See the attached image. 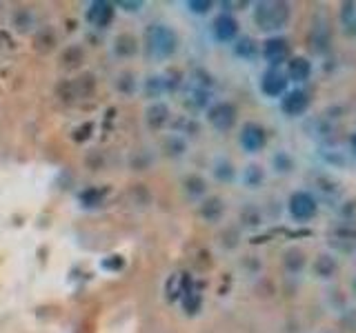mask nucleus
<instances>
[{
    "instance_id": "f257e3e1",
    "label": "nucleus",
    "mask_w": 356,
    "mask_h": 333,
    "mask_svg": "<svg viewBox=\"0 0 356 333\" xmlns=\"http://www.w3.org/2000/svg\"><path fill=\"white\" fill-rule=\"evenodd\" d=\"M145 49L156 60H167L178 49V36L167 25H150L145 32Z\"/></svg>"
},
{
    "instance_id": "f03ea898",
    "label": "nucleus",
    "mask_w": 356,
    "mask_h": 333,
    "mask_svg": "<svg viewBox=\"0 0 356 333\" xmlns=\"http://www.w3.org/2000/svg\"><path fill=\"white\" fill-rule=\"evenodd\" d=\"M289 21V5L278 0H265L254 7V23L263 32H278Z\"/></svg>"
},
{
    "instance_id": "7ed1b4c3",
    "label": "nucleus",
    "mask_w": 356,
    "mask_h": 333,
    "mask_svg": "<svg viewBox=\"0 0 356 333\" xmlns=\"http://www.w3.org/2000/svg\"><path fill=\"white\" fill-rule=\"evenodd\" d=\"M287 211L294 220L307 222L316 214V200L309 191H296V193H292V198L287 202Z\"/></svg>"
},
{
    "instance_id": "20e7f679",
    "label": "nucleus",
    "mask_w": 356,
    "mask_h": 333,
    "mask_svg": "<svg viewBox=\"0 0 356 333\" xmlns=\"http://www.w3.org/2000/svg\"><path fill=\"white\" fill-rule=\"evenodd\" d=\"M287 85H289V80L281 69L270 67L261 76V91H263V96H268V98H283L287 94Z\"/></svg>"
},
{
    "instance_id": "39448f33",
    "label": "nucleus",
    "mask_w": 356,
    "mask_h": 333,
    "mask_svg": "<svg viewBox=\"0 0 356 333\" xmlns=\"http://www.w3.org/2000/svg\"><path fill=\"white\" fill-rule=\"evenodd\" d=\"M207 120L218 132H230L236 123V107L230 103H216L207 109Z\"/></svg>"
},
{
    "instance_id": "423d86ee",
    "label": "nucleus",
    "mask_w": 356,
    "mask_h": 333,
    "mask_svg": "<svg viewBox=\"0 0 356 333\" xmlns=\"http://www.w3.org/2000/svg\"><path fill=\"white\" fill-rule=\"evenodd\" d=\"M263 58L270 62L272 69H278L283 62L289 58V45L281 36H272L263 42Z\"/></svg>"
},
{
    "instance_id": "0eeeda50",
    "label": "nucleus",
    "mask_w": 356,
    "mask_h": 333,
    "mask_svg": "<svg viewBox=\"0 0 356 333\" xmlns=\"http://www.w3.org/2000/svg\"><path fill=\"white\" fill-rule=\"evenodd\" d=\"M309 107V96L305 89H287V94L281 98V111L289 118L303 116Z\"/></svg>"
},
{
    "instance_id": "6e6552de",
    "label": "nucleus",
    "mask_w": 356,
    "mask_h": 333,
    "mask_svg": "<svg viewBox=\"0 0 356 333\" xmlns=\"http://www.w3.org/2000/svg\"><path fill=\"white\" fill-rule=\"evenodd\" d=\"M212 36L218 42H232L239 36V21L232 14H218L212 23Z\"/></svg>"
},
{
    "instance_id": "1a4fd4ad",
    "label": "nucleus",
    "mask_w": 356,
    "mask_h": 333,
    "mask_svg": "<svg viewBox=\"0 0 356 333\" xmlns=\"http://www.w3.org/2000/svg\"><path fill=\"white\" fill-rule=\"evenodd\" d=\"M268 143V136H265V129H263L261 125L257 123H248L243 127L241 132V147L245 151L250 153H259L263 147H265Z\"/></svg>"
},
{
    "instance_id": "9d476101",
    "label": "nucleus",
    "mask_w": 356,
    "mask_h": 333,
    "mask_svg": "<svg viewBox=\"0 0 356 333\" xmlns=\"http://www.w3.org/2000/svg\"><path fill=\"white\" fill-rule=\"evenodd\" d=\"M87 23H91L98 29H105V27L114 21V5L107 3V0H94L87 7Z\"/></svg>"
},
{
    "instance_id": "9b49d317",
    "label": "nucleus",
    "mask_w": 356,
    "mask_h": 333,
    "mask_svg": "<svg viewBox=\"0 0 356 333\" xmlns=\"http://www.w3.org/2000/svg\"><path fill=\"white\" fill-rule=\"evenodd\" d=\"M287 80H294V82H303L312 76V62L307 58H292L287 62Z\"/></svg>"
},
{
    "instance_id": "f8f14e48",
    "label": "nucleus",
    "mask_w": 356,
    "mask_h": 333,
    "mask_svg": "<svg viewBox=\"0 0 356 333\" xmlns=\"http://www.w3.org/2000/svg\"><path fill=\"white\" fill-rule=\"evenodd\" d=\"M145 120H147V125L152 129H161V127H165L169 123V109L167 105H163V103H154L150 105V109L145 111Z\"/></svg>"
},
{
    "instance_id": "ddd939ff",
    "label": "nucleus",
    "mask_w": 356,
    "mask_h": 333,
    "mask_svg": "<svg viewBox=\"0 0 356 333\" xmlns=\"http://www.w3.org/2000/svg\"><path fill=\"white\" fill-rule=\"evenodd\" d=\"M259 51H261L259 42L254 38H241V40H236V45H234V53L243 60H254L259 56Z\"/></svg>"
},
{
    "instance_id": "4468645a",
    "label": "nucleus",
    "mask_w": 356,
    "mask_h": 333,
    "mask_svg": "<svg viewBox=\"0 0 356 333\" xmlns=\"http://www.w3.org/2000/svg\"><path fill=\"white\" fill-rule=\"evenodd\" d=\"M116 53L118 56H123V58H130V56H134L136 51H139V42H136L134 36L130 34H121L116 38Z\"/></svg>"
},
{
    "instance_id": "2eb2a0df",
    "label": "nucleus",
    "mask_w": 356,
    "mask_h": 333,
    "mask_svg": "<svg viewBox=\"0 0 356 333\" xmlns=\"http://www.w3.org/2000/svg\"><path fill=\"white\" fill-rule=\"evenodd\" d=\"M80 202H83V205L85 207H98L100 205V202H103L105 200V189L103 191H100V189H96V187H89V189H85L83 193H80Z\"/></svg>"
},
{
    "instance_id": "dca6fc26",
    "label": "nucleus",
    "mask_w": 356,
    "mask_h": 333,
    "mask_svg": "<svg viewBox=\"0 0 356 333\" xmlns=\"http://www.w3.org/2000/svg\"><path fill=\"white\" fill-rule=\"evenodd\" d=\"M165 91L167 89H165V80H163V76H150L147 82H145V94L150 98H161Z\"/></svg>"
},
{
    "instance_id": "f3484780",
    "label": "nucleus",
    "mask_w": 356,
    "mask_h": 333,
    "mask_svg": "<svg viewBox=\"0 0 356 333\" xmlns=\"http://www.w3.org/2000/svg\"><path fill=\"white\" fill-rule=\"evenodd\" d=\"M200 214H203V218L207 220H218L223 214V202L218 198H209L203 202V209H200Z\"/></svg>"
},
{
    "instance_id": "a211bd4d",
    "label": "nucleus",
    "mask_w": 356,
    "mask_h": 333,
    "mask_svg": "<svg viewBox=\"0 0 356 333\" xmlns=\"http://www.w3.org/2000/svg\"><path fill=\"white\" fill-rule=\"evenodd\" d=\"M214 175L221 182H230V180H234V164L230 162V160H216L214 162Z\"/></svg>"
},
{
    "instance_id": "6ab92c4d",
    "label": "nucleus",
    "mask_w": 356,
    "mask_h": 333,
    "mask_svg": "<svg viewBox=\"0 0 356 333\" xmlns=\"http://www.w3.org/2000/svg\"><path fill=\"white\" fill-rule=\"evenodd\" d=\"M185 149H187V145H185V140H182L178 134L169 136L167 140H165V151H167V156H174V158H178V156L185 153Z\"/></svg>"
},
{
    "instance_id": "aec40b11",
    "label": "nucleus",
    "mask_w": 356,
    "mask_h": 333,
    "mask_svg": "<svg viewBox=\"0 0 356 333\" xmlns=\"http://www.w3.org/2000/svg\"><path fill=\"white\" fill-rule=\"evenodd\" d=\"M243 182L248 184V187H252V189H257L259 184L263 182V169L259 164H250L248 169H245V173H243Z\"/></svg>"
},
{
    "instance_id": "412c9836",
    "label": "nucleus",
    "mask_w": 356,
    "mask_h": 333,
    "mask_svg": "<svg viewBox=\"0 0 356 333\" xmlns=\"http://www.w3.org/2000/svg\"><path fill=\"white\" fill-rule=\"evenodd\" d=\"M185 191L189 193L191 198H198L205 193V180L200 178V175H189L185 180Z\"/></svg>"
},
{
    "instance_id": "4be33fe9",
    "label": "nucleus",
    "mask_w": 356,
    "mask_h": 333,
    "mask_svg": "<svg viewBox=\"0 0 356 333\" xmlns=\"http://www.w3.org/2000/svg\"><path fill=\"white\" fill-rule=\"evenodd\" d=\"M187 105L196 107V109H205L207 107V100H209V94L205 89H191L189 96H187Z\"/></svg>"
},
{
    "instance_id": "5701e85b",
    "label": "nucleus",
    "mask_w": 356,
    "mask_h": 333,
    "mask_svg": "<svg viewBox=\"0 0 356 333\" xmlns=\"http://www.w3.org/2000/svg\"><path fill=\"white\" fill-rule=\"evenodd\" d=\"M100 267H103L105 271L116 273V271H121L123 267H125V260H123V256H107L105 260L100 262Z\"/></svg>"
},
{
    "instance_id": "b1692460",
    "label": "nucleus",
    "mask_w": 356,
    "mask_h": 333,
    "mask_svg": "<svg viewBox=\"0 0 356 333\" xmlns=\"http://www.w3.org/2000/svg\"><path fill=\"white\" fill-rule=\"evenodd\" d=\"M187 9H189L191 14L203 16V14L209 12V9H212V3H209V0H189V3H187Z\"/></svg>"
},
{
    "instance_id": "393cba45",
    "label": "nucleus",
    "mask_w": 356,
    "mask_h": 333,
    "mask_svg": "<svg viewBox=\"0 0 356 333\" xmlns=\"http://www.w3.org/2000/svg\"><path fill=\"white\" fill-rule=\"evenodd\" d=\"M274 166H276V171L287 173V171H292V158L285 151H281V153H276V158H274Z\"/></svg>"
},
{
    "instance_id": "a878e982",
    "label": "nucleus",
    "mask_w": 356,
    "mask_h": 333,
    "mask_svg": "<svg viewBox=\"0 0 356 333\" xmlns=\"http://www.w3.org/2000/svg\"><path fill=\"white\" fill-rule=\"evenodd\" d=\"M14 21H16V25H18V29L25 32L27 27L32 25V14H29V12H23V9H21V12H18V14L14 16Z\"/></svg>"
},
{
    "instance_id": "bb28decb",
    "label": "nucleus",
    "mask_w": 356,
    "mask_h": 333,
    "mask_svg": "<svg viewBox=\"0 0 356 333\" xmlns=\"http://www.w3.org/2000/svg\"><path fill=\"white\" fill-rule=\"evenodd\" d=\"M116 7H121V9H125L127 14H134V12H141V7H143V3L139 0V3H127V0H121V3H118Z\"/></svg>"
},
{
    "instance_id": "cd10ccee",
    "label": "nucleus",
    "mask_w": 356,
    "mask_h": 333,
    "mask_svg": "<svg viewBox=\"0 0 356 333\" xmlns=\"http://www.w3.org/2000/svg\"><path fill=\"white\" fill-rule=\"evenodd\" d=\"M350 143H352V149H354V153H356V134L352 136V140H350Z\"/></svg>"
}]
</instances>
